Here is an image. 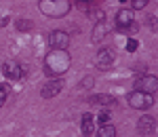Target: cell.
I'll return each mask as SVG.
<instances>
[{"label": "cell", "instance_id": "obj_1", "mask_svg": "<svg viewBox=\"0 0 158 137\" xmlns=\"http://www.w3.org/2000/svg\"><path fill=\"white\" fill-rule=\"evenodd\" d=\"M70 65H72V57H70V53L68 51H61V49H53L44 57V72L53 78H57V76H63L68 70H70Z\"/></svg>", "mask_w": 158, "mask_h": 137}, {"label": "cell", "instance_id": "obj_2", "mask_svg": "<svg viewBox=\"0 0 158 137\" xmlns=\"http://www.w3.org/2000/svg\"><path fill=\"white\" fill-rule=\"evenodd\" d=\"M38 9L42 15H47L51 19H57V17H65L72 9V4H70V0H40Z\"/></svg>", "mask_w": 158, "mask_h": 137}, {"label": "cell", "instance_id": "obj_3", "mask_svg": "<svg viewBox=\"0 0 158 137\" xmlns=\"http://www.w3.org/2000/svg\"><path fill=\"white\" fill-rule=\"evenodd\" d=\"M127 101L133 110H150L154 106V97L150 93H141V91H133Z\"/></svg>", "mask_w": 158, "mask_h": 137}, {"label": "cell", "instance_id": "obj_4", "mask_svg": "<svg viewBox=\"0 0 158 137\" xmlns=\"http://www.w3.org/2000/svg\"><path fill=\"white\" fill-rule=\"evenodd\" d=\"M135 91H141V93L154 95V93L158 91V78L154 74H143L141 78L135 80Z\"/></svg>", "mask_w": 158, "mask_h": 137}, {"label": "cell", "instance_id": "obj_5", "mask_svg": "<svg viewBox=\"0 0 158 137\" xmlns=\"http://www.w3.org/2000/svg\"><path fill=\"white\" fill-rule=\"evenodd\" d=\"M61 89H63V80L57 76V78H53V80H49V82H44V85H42L40 95H42L44 99H51V97H57V95H59Z\"/></svg>", "mask_w": 158, "mask_h": 137}, {"label": "cell", "instance_id": "obj_6", "mask_svg": "<svg viewBox=\"0 0 158 137\" xmlns=\"http://www.w3.org/2000/svg\"><path fill=\"white\" fill-rule=\"evenodd\" d=\"M49 44H51V49L68 51V47H70V36L63 30H55V32L49 34Z\"/></svg>", "mask_w": 158, "mask_h": 137}, {"label": "cell", "instance_id": "obj_7", "mask_svg": "<svg viewBox=\"0 0 158 137\" xmlns=\"http://www.w3.org/2000/svg\"><path fill=\"white\" fill-rule=\"evenodd\" d=\"M112 63H114V51L112 49L97 51V55H95V65H97L99 70H108Z\"/></svg>", "mask_w": 158, "mask_h": 137}, {"label": "cell", "instance_id": "obj_8", "mask_svg": "<svg viewBox=\"0 0 158 137\" xmlns=\"http://www.w3.org/2000/svg\"><path fill=\"white\" fill-rule=\"evenodd\" d=\"M2 74L6 76L9 80H19L21 78V74H23V68L19 65L17 61H4L2 63Z\"/></svg>", "mask_w": 158, "mask_h": 137}, {"label": "cell", "instance_id": "obj_9", "mask_svg": "<svg viewBox=\"0 0 158 137\" xmlns=\"http://www.w3.org/2000/svg\"><path fill=\"white\" fill-rule=\"evenodd\" d=\"M154 129H156V118H154V116H150V114L141 116V118L137 120V131H139L141 135H152V133H154Z\"/></svg>", "mask_w": 158, "mask_h": 137}, {"label": "cell", "instance_id": "obj_10", "mask_svg": "<svg viewBox=\"0 0 158 137\" xmlns=\"http://www.w3.org/2000/svg\"><path fill=\"white\" fill-rule=\"evenodd\" d=\"M89 103H95V106H114L116 99L112 95H91L89 97Z\"/></svg>", "mask_w": 158, "mask_h": 137}, {"label": "cell", "instance_id": "obj_11", "mask_svg": "<svg viewBox=\"0 0 158 137\" xmlns=\"http://www.w3.org/2000/svg\"><path fill=\"white\" fill-rule=\"evenodd\" d=\"M131 21H135V19H133V11H129V9H120V11L116 13V23H118V27H120V25L131 23Z\"/></svg>", "mask_w": 158, "mask_h": 137}, {"label": "cell", "instance_id": "obj_12", "mask_svg": "<svg viewBox=\"0 0 158 137\" xmlns=\"http://www.w3.org/2000/svg\"><path fill=\"white\" fill-rule=\"evenodd\" d=\"M106 32H108V25L103 23V21H97L95 30H93V36H91V40H93V42H101V40H103V36H106Z\"/></svg>", "mask_w": 158, "mask_h": 137}, {"label": "cell", "instance_id": "obj_13", "mask_svg": "<svg viewBox=\"0 0 158 137\" xmlns=\"http://www.w3.org/2000/svg\"><path fill=\"white\" fill-rule=\"evenodd\" d=\"M93 118H95L93 114H82V135L89 137L91 133H93V125H95Z\"/></svg>", "mask_w": 158, "mask_h": 137}, {"label": "cell", "instance_id": "obj_14", "mask_svg": "<svg viewBox=\"0 0 158 137\" xmlns=\"http://www.w3.org/2000/svg\"><path fill=\"white\" fill-rule=\"evenodd\" d=\"M118 32L124 34V36H133V34L139 32V23H137V21H131V23H127V25H120Z\"/></svg>", "mask_w": 158, "mask_h": 137}, {"label": "cell", "instance_id": "obj_15", "mask_svg": "<svg viewBox=\"0 0 158 137\" xmlns=\"http://www.w3.org/2000/svg\"><path fill=\"white\" fill-rule=\"evenodd\" d=\"M97 137H116V129H114V125H110V122L101 125V127H99Z\"/></svg>", "mask_w": 158, "mask_h": 137}, {"label": "cell", "instance_id": "obj_16", "mask_svg": "<svg viewBox=\"0 0 158 137\" xmlns=\"http://www.w3.org/2000/svg\"><path fill=\"white\" fill-rule=\"evenodd\" d=\"M148 2H150V0H131V6H133L135 11H141V9L148 6Z\"/></svg>", "mask_w": 158, "mask_h": 137}, {"label": "cell", "instance_id": "obj_17", "mask_svg": "<svg viewBox=\"0 0 158 137\" xmlns=\"http://www.w3.org/2000/svg\"><path fill=\"white\" fill-rule=\"evenodd\" d=\"M6 97H9V87H6V85H0V108L4 106Z\"/></svg>", "mask_w": 158, "mask_h": 137}, {"label": "cell", "instance_id": "obj_18", "mask_svg": "<svg viewBox=\"0 0 158 137\" xmlns=\"http://www.w3.org/2000/svg\"><path fill=\"white\" fill-rule=\"evenodd\" d=\"M17 30H32V21H27V19H21V21H17Z\"/></svg>", "mask_w": 158, "mask_h": 137}, {"label": "cell", "instance_id": "obj_19", "mask_svg": "<svg viewBox=\"0 0 158 137\" xmlns=\"http://www.w3.org/2000/svg\"><path fill=\"white\" fill-rule=\"evenodd\" d=\"M135 49H137V40H135V38H129V42H127V51L133 53Z\"/></svg>", "mask_w": 158, "mask_h": 137}, {"label": "cell", "instance_id": "obj_20", "mask_svg": "<svg viewBox=\"0 0 158 137\" xmlns=\"http://www.w3.org/2000/svg\"><path fill=\"white\" fill-rule=\"evenodd\" d=\"M99 122H101V125L110 122V114H108V112H101V114H99Z\"/></svg>", "mask_w": 158, "mask_h": 137}, {"label": "cell", "instance_id": "obj_21", "mask_svg": "<svg viewBox=\"0 0 158 137\" xmlns=\"http://www.w3.org/2000/svg\"><path fill=\"white\" fill-rule=\"evenodd\" d=\"M80 6H86V4H93V0H78Z\"/></svg>", "mask_w": 158, "mask_h": 137}, {"label": "cell", "instance_id": "obj_22", "mask_svg": "<svg viewBox=\"0 0 158 137\" xmlns=\"http://www.w3.org/2000/svg\"><path fill=\"white\" fill-rule=\"evenodd\" d=\"M91 85H93V78H85V85L82 87H91Z\"/></svg>", "mask_w": 158, "mask_h": 137}, {"label": "cell", "instance_id": "obj_23", "mask_svg": "<svg viewBox=\"0 0 158 137\" xmlns=\"http://www.w3.org/2000/svg\"><path fill=\"white\" fill-rule=\"evenodd\" d=\"M120 2H127V0H120Z\"/></svg>", "mask_w": 158, "mask_h": 137}]
</instances>
